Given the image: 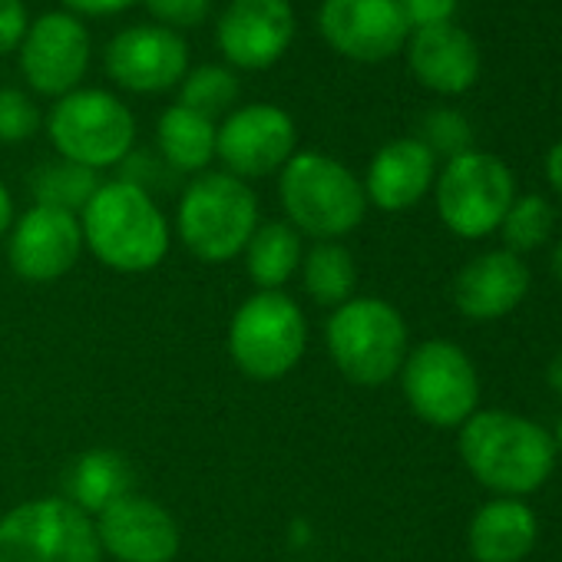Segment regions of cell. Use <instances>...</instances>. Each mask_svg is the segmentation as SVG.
<instances>
[{"label":"cell","mask_w":562,"mask_h":562,"mask_svg":"<svg viewBox=\"0 0 562 562\" xmlns=\"http://www.w3.org/2000/svg\"><path fill=\"white\" fill-rule=\"evenodd\" d=\"M552 271H555V278L562 281V241H559L555 251H552Z\"/></svg>","instance_id":"38"},{"label":"cell","mask_w":562,"mask_h":562,"mask_svg":"<svg viewBox=\"0 0 562 562\" xmlns=\"http://www.w3.org/2000/svg\"><path fill=\"white\" fill-rule=\"evenodd\" d=\"M552 205L542 199V195H522V199H513L509 212L503 215L499 222V232H503V241H506V251L519 255V251H532L539 248L549 232H552Z\"/></svg>","instance_id":"28"},{"label":"cell","mask_w":562,"mask_h":562,"mask_svg":"<svg viewBox=\"0 0 562 562\" xmlns=\"http://www.w3.org/2000/svg\"><path fill=\"white\" fill-rule=\"evenodd\" d=\"M397 8L414 31H427V27H440V24H453V14L460 8V0H397Z\"/></svg>","instance_id":"32"},{"label":"cell","mask_w":562,"mask_h":562,"mask_svg":"<svg viewBox=\"0 0 562 562\" xmlns=\"http://www.w3.org/2000/svg\"><path fill=\"white\" fill-rule=\"evenodd\" d=\"M215 120L172 103L156 120V146L169 169L186 176H202L215 162Z\"/></svg>","instance_id":"22"},{"label":"cell","mask_w":562,"mask_h":562,"mask_svg":"<svg viewBox=\"0 0 562 562\" xmlns=\"http://www.w3.org/2000/svg\"><path fill=\"white\" fill-rule=\"evenodd\" d=\"M278 199L285 222L315 241H338L368 215L361 179L341 159L315 149L295 153L278 172Z\"/></svg>","instance_id":"3"},{"label":"cell","mask_w":562,"mask_h":562,"mask_svg":"<svg viewBox=\"0 0 562 562\" xmlns=\"http://www.w3.org/2000/svg\"><path fill=\"white\" fill-rule=\"evenodd\" d=\"M460 457L473 480L499 496L539 490L555 467V443L529 417L509 411H476L460 424Z\"/></svg>","instance_id":"2"},{"label":"cell","mask_w":562,"mask_h":562,"mask_svg":"<svg viewBox=\"0 0 562 562\" xmlns=\"http://www.w3.org/2000/svg\"><path fill=\"white\" fill-rule=\"evenodd\" d=\"M407 407L430 427H460L476 414L480 378L467 351L434 338L407 351L401 368Z\"/></svg>","instance_id":"9"},{"label":"cell","mask_w":562,"mask_h":562,"mask_svg":"<svg viewBox=\"0 0 562 562\" xmlns=\"http://www.w3.org/2000/svg\"><path fill=\"white\" fill-rule=\"evenodd\" d=\"M559 450H562V417H559V424H555V440H552Z\"/></svg>","instance_id":"39"},{"label":"cell","mask_w":562,"mask_h":562,"mask_svg":"<svg viewBox=\"0 0 562 562\" xmlns=\"http://www.w3.org/2000/svg\"><path fill=\"white\" fill-rule=\"evenodd\" d=\"M434 156H447V159H457L463 153H470V143H473V130L467 123L463 113L457 110H430L424 116V126H420V136H417Z\"/></svg>","instance_id":"29"},{"label":"cell","mask_w":562,"mask_h":562,"mask_svg":"<svg viewBox=\"0 0 562 562\" xmlns=\"http://www.w3.org/2000/svg\"><path fill=\"white\" fill-rule=\"evenodd\" d=\"M325 345L335 368L361 387L394 381L411 351L401 312L384 299H351L338 305L325 325Z\"/></svg>","instance_id":"7"},{"label":"cell","mask_w":562,"mask_h":562,"mask_svg":"<svg viewBox=\"0 0 562 562\" xmlns=\"http://www.w3.org/2000/svg\"><path fill=\"white\" fill-rule=\"evenodd\" d=\"M14 218H18V212H14V199H11L8 186L0 182V238H8V232H11Z\"/></svg>","instance_id":"36"},{"label":"cell","mask_w":562,"mask_h":562,"mask_svg":"<svg viewBox=\"0 0 562 562\" xmlns=\"http://www.w3.org/2000/svg\"><path fill=\"white\" fill-rule=\"evenodd\" d=\"M299 153V126L289 110L274 103H245L215 130V159L241 182L285 169Z\"/></svg>","instance_id":"11"},{"label":"cell","mask_w":562,"mask_h":562,"mask_svg":"<svg viewBox=\"0 0 562 562\" xmlns=\"http://www.w3.org/2000/svg\"><path fill=\"white\" fill-rule=\"evenodd\" d=\"M295 8L289 0H228L215 21V44L225 67L261 74L295 44Z\"/></svg>","instance_id":"13"},{"label":"cell","mask_w":562,"mask_h":562,"mask_svg":"<svg viewBox=\"0 0 562 562\" xmlns=\"http://www.w3.org/2000/svg\"><path fill=\"white\" fill-rule=\"evenodd\" d=\"M97 189H100V172H90L67 159L44 162L31 176V192L37 199L34 205H50V209H64L74 215H80L87 209V202L93 199Z\"/></svg>","instance_id":"26"},{"label":"cell","mask_w":562,"mask_h":562,"mask_svg":"<svg viewBox=\"0 0 562 562\" xmlns=\"http://www.w3.org/2000/svg\"><path fill=\"white\" fill-rule=\"evenodd\" d=\"M536 513L516 496H499L476 509L467 542L476 562H522L536 546Z\"/></svg>","instance_id":"21"},{"label":"cell","mask_w":562,"mask_h":562,"mask_svg":"<svg viewBox=\"0 0 562 562\" xmlns=\"http://www.w3.org/2000/svg\"><path fill=\"white\" fill-rule=\"evenodd\" d=\"M44 126L41 106L31 100L27 90L0 87V143H27Z\"/></svg>","instance_id":"30"},{"label":"cell","mask_w":562,"mask_h":562,"mask_svg":"<svg viewBox=\"0 0 562 562\" xmlns=\"http://www.w3.org/2000/svg\"><path fill=\"white\" fill-rule=\"evenodd\" d=\"M83 248L100 265L120 274H146L169 255V218L149 189L130 179L100 182L87 209L80 212Z\"/></svg>","instance_id":"1"},{"label":"cell","mask_w":562,"mask_h":562,"mask_svg":"<svg viewBox=\"0 0 562 562\" xmlns=\"http://www.w3.org/2000/svg\"><path fill=\"white\" fill-rule=\"evenodd\" d=\"M308 351V318L285 292H255L228 322V358L248 381L289 378Z\"/></svg>","instance_id":"6"},{"label":"cell","mask_w":562,"mask_h":562,"mask_svg":"<svg viewBox=\"0 0 562 562\" xmlns=\"http://www.w3.org/2000/svg\"><path fill=\"white\" fill-rule=\"evenodd\" d=\"M153 24L169 27L176 34L202 27L212 14V0H143Z\"/></svg>","instance_id":"31"},{"label":"cell","mask_w":562,"mask_h":562,"mask_svg":"<svg viewBox=\"0 0 562 562\" xmlns=\"http://www.w3.org/2000/svg\"><path fill=\"white\" fill-rule=\"evenodd\" d=\"M546 378H549L552 391H555V394H562V351L552 358V364H549V374H546Z\"/></svg>","instance_id":"37"},{"label":"cell","mask_w":562,"mask_h":562,"mask_svg":"<svg viewBox=\"0 0 562 562\" xmlns=\"http://www.w3.org/2000/svg\"><path fill=\"white\" fill-rule=\"evenodd\" d=\"M90 57V31L80 18L67 11H47L34 18L18 47L24 83L31 87V93L50 100H60L83 87Z\"/></svg>","instance_id":"12"},{"label":"cell","mask_w":562,"mask_h":562,"mask_svg":"<svg viewBox=\"0 0 562 562\" xmlns=\"http://www.w3.org/2000/svg\"><path fill=\"white\" fill-rule=\"evenodd\" d=\"M318 31L335 54L355 64L391 60L411 37L397 0H322Z\"/></svg>","instance_id":"16"},{"label":"cell","mask_w":562,"mask_h":562,"mask_svg":"<svg viewBox=\"0 0 562 562\" xmlns=\"http://www.w3.org/2000/svg\"><path fill=\"white\" fill-rule=\"evenodd\" d=\"M529 292V271L513 251H486L473 258L453 281V305L470 322L506 318Z\"/></svg>","instance_id":"19"},{"label":"cell","mask_w":562,"mask_h":562,"mask_svg":"<svg viewBox=\"0 0 562 562\" xmlns=\"http://www.w3.org/2000/svg\"><path fill=\"white\" fill-rule=\"evenodd\" d=\"M437 182V156L417 139H391L384 143L364 176V195L368 205H378L381 212H404L414 209Z\"/></svg>","instance_id":"18"},{"label":"cell","mask_w":562,"mask_h":562,"mask_svg":"<svg viewBox=\"0 0 562 562\" xmlns=\"http://www.w3.org/2000/svg\"><path fill=\"white\" fill-rule=\"evenodd\" d=\"M27 27H31V14L24 0H0V57L18 54Z\"/></svg>","instance_id":"33"},{"label":"cell","mask_w":562,"mask_h":562,"mask_svg":"<svg viewBox=\"0 0 562 562\" xmlns=\"http://www.w3.org/2000/svg\"><path fill=\"white\" fill-rule=\"evenodd\" d=\"M238 77L232 74V67L225 64H202V67H189V74L179 83V103L218 120L228 116L235 100H238Z\"/></svg>","instance_id":"27"},{"label":"cell","mask_w":562,"mask_h":562,"mask_svg":"<svg viewBox=\"0 0 562 562\" xmlns=\"http://www.w3.org/2000/svg\"><path fill=\"white\" fill-rule=\"evenodd\" d=\"M64 11L74 14V18H113V14H123L130 8H136L139 0H60Z\"/></svg>","instance_id":"34"},{"label":"cell","mask_w":562,"mask_h":562,"mask_svg":"<svg viewBox=\"0 0 562 562\" xmlns=\"http://www.w3.org/2000/svg\"><path fill=\"white\" fill-rule=\"evenodd\" d=\"M407 67L420 87L457 97L480 80V50L467 31L440 24L407 37Z\"/></svg>","instance_id":"20"},{"label":"cell","mask_w":562,"mask_h":562,"mask_svg":"<svg viewBox=\"0 0 562 562\" xmlns=\"http://www.w3.org/2000/svg\"><path fill=\"white\" fill-rule=\"evenodd\" d=\"M302 281L312 302L325 308H338L351 302L358 289L355 255L341 241H315L302 258Z\"/></svg>","instance_id":"25"},{"label":"cell","mask_w":562,"mask_h":562,"mask_svg":"<svg viewBox=\"0 0 562 562\" xmlns=\"http://www.w3.org/2000/svg\"><path fill=\"white\" fill-rule=\"evenodd\" d=\"M189 57L192 54L182 34L159 24H133L110 41L103 67L120 90L156 97L182 83L189 74Z\"/></svg>","instance_id":"14"},{"label":"cell","mask_w":562,"mask_h":562,"mask_svg":"<svg viewBox=\"0 0 562 562\" xmlns=\"http://www.w3.org/2000/svg\"><path fill=\"white\" fill-rule=\"evenodd\" d=\"M546 176H549V186L559 192V199H562V139L549 149V156H546Z\"/></svg>","instance_id":"35"},{"label":"cell","mask_w":562,"mask_h":562,"mask_svg":"<svg viewBox=\"0 0 562 562\" xmlns=\"http://www.w3.org/2000/svg\"><path fill=\"white\" fill-rule=\"evenodd\" d=\"M241 255L258 292H285L289 281L302 271L305 245L289 222H258Z\"/></svg>","instance_id":"23"},{"label":"cell","mask_w":562,"mask_h":562,"mask_svg":"<svg viewBox=\"0 0 562 562\" xmlns=\"http://www.w3.org/2000/svg\"><path fill=\"white\" fill-rule=\"evenodd\" d=\"M67 490H70L67 496L70 503L97 516L113 499L130 493V463L116 450H90L74 463Z\"/></svg>","instance_id":"24"},{"label":"cell","mask_w":562,"mask_h":562,"mask_svg":"<svg viewBox=\"0 0 562 562\" xmlns=\"http://www.w3.org/2000/svg\"><path fill=\"white\" fill-rule=\"evenodd\" d=\"M0 562H103V546L90 513L67 496H41L0 516Z\"/></svg>","instance_id":"8"},{"label":"cell","mask_w":562,"mask_h":562,"mask_svg":"<svg viewBox=\"0 0 562 562\" xmlns=\"http://www.w3.org/2000/svg\"><path fill=\"white\" fill-rule=\"evenodd\" d=\"M44 130L60 159L90 172L123 166L136 149V116L110 90L80 87L54 100Z\"/></svg>","instance_id":"5"},{"label":"cell","mask_w":562,"mask_h":562,"mask_svg":"<svg viewBox=\"0 0 562 562\" xmlns=\"http://www.w3.org/2000/svg\"><path fill=\"white\" fill-rule=\"evenodd\" d=\"M258 228V195L248 182L218 172L195 176L176 209V235L189 255L209 265L232 261L245 251Z\"/></svg>","instance_id":"4"},{"label":"cell","mask_w":562,"mask_h":562,"mask_svg":"<svg viewBox=\"0 0 562 562\" xmlns=\"http://www.w3.org/2000/svg\"><path fill=\"white\" fill-rule=\"evenodd\" d=\"M434 195L443 225L460 238H486L496 232L516 199L506 162L476 149L447 159L434 182Z\"/></svg>","instance_id":"10"},{"label":"cell","mask_w":562,"mask_h":562,"mask_svg":"<svg viewBox=\"0 0 562 562\" xmlns=\"http://www.w3.org/2000/svg\"><path fill=\"white\" fill-rule=\"evenodd\" d=\"M83 255V228L80 215L31 205L24 215L14 218L8 232V261L18 278L34 281V285H50V281L70 274Z\"/></svg>","instance_id":"15"},{"label":"cell","mask_w":562,"mask_h":562,"mask_svg":"<svg viewBox=\"0 0 562 562\" xmlns=\"http://www.w3.org/2000/svg\"><path fill=\"white\" fill-rule=\"evenodd\" d=\"M103 555L116 562H172L179 555L176 516L143 493H126L93 516Z\"/></svg>","instance_id":"17"}]
</instances>
